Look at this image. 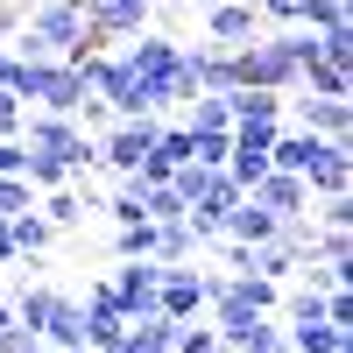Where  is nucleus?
<instances>
[{
	"mask_svg": "<svg viewBox=\"0 0 353 353\" xmlns=\"http://www.w3.org/2000/svg\"><path fill=\"white\" fill-rule=\"evenodd\" d=\"M318 261H339V269H353V226H311V248Z\"/></svg>",
	"mask_w": 353,
	"mask_h": 353,
	"instance_id": "nucleus-22",
	"label": "nucleus"
},
{
	"mask_svg": "<svg viewBox=\"0 0 353 353\" xmlns=\"http://www.w3.org/2000/svg\"><path fill=\"white\" fill-rule=\"evenodd\" d=\"M184 128H233L226 92H191V99H184Z\"/></svg>",
	"mask_w": 353,
	"mask_h": 353,
	"instance_id": "nucleus-23",
	"label": "nucleus"
},
{
	"mask_svg": "<svg viewBox=\"0 0 353 353\" xmlns=\"http://www.w3.org/2000/svg\"><path fill=\"white\" fill-rule=\"evenodd\" d=\"M346 0H297V28H339Z\"/></svg>",
	"mask_w": 353,
	"mask_h": 353,
	"instance_id": "nucleus-26",
	"label": "nucleus"
},
{
	"mask_svg": "<svg viewBox=\"0 0 353 353\" xmlns=\"http://www.w3.org/2000/svg\"><path fill=\"white\" fill-rule=\"evenodd\" d=\"M8 261H21V248H14V226L0 219V269H8Z\"/></svg>",
	"mask_w": 353,
	"mask_h": 353,
	"instance_id": "nucleus-34",
	"label": "nucleus"
},
{
	"mask_svg": "<svg viewBox=\"0 0 353 353\" xmlns=\"http://www.w3.org/2000/svg\"><path fill=\"white\" fill-rule=\"evenodd\" d=\"M283 339H290V353H346V346H353V332H339L332 318H304V325H283Z\"/></svg>",
	"mask_w": 353,
	"mask_h": 353,
	"instance_id": "nucleus-19",
	"label": "nucleus"
},
{
	"mask_svg": "<svg viewBox=\"0 0 353 353\" xmlns=\"http://www.w3.org/2000/svg\"><path fill=\"white\" fill-rule=\"evenodd\" d=\"M205 290H212V276H205L198 261H163L156 311H163V318H198V311H205Z\"/></svg>",
	"mask_w": 353,
	"mask_h": 353,
	"instance_id": "nucleus-6",
	"label": "nucleus"
},
{
	"mask_svg": "<svg viewBox=\"0 0 353 353\" xmlns=\"http://www.w3.org/2000/svg\"><path fill=\"white\" fill-rule=\"evenodd\" d=\"M28 8H36V0H28Z\"/></svg>",
	"mask_w": 353,
	"mask_h": 353,
	"instance_id": "nucleus-37",
	"label": "nucleus"
},
{
	"mask_svg": "<svg viewBox=\"0 0 353 353\" xmlns=\"http://www.w3.org/2000/svg\"><path fill=\"white\" fill-rule=\"evenodd\" d=\"M106 50L92 28H85V8L78 0H36L21 21V36H14V57H64V64H78V57H92Z\"/></svg>",
	"mask_w": 353,
	"mask_h": 353,
	"instance_id": "nucleus-1",
	"label": "nucleus"
},
{
	"mask_svg": "<svg viewBox=\"0 0 353 353\" xmlns=\"http://www.w3.org/2000/svg\"><path fill=\"white\" fill-rule=\"evenodd\" d=\"M261 353H290V339H276V346H261Z\"/></svg>",
	"mask_w": 353,
	"mask_h": 353,
	"instance_id": "nucleus-35",
	"label": "nucleus"
},
{
	"mask_svg": "<svg viewBox=\"0 0 353 353\" xmlns=\"http://www.w3.org/2000/svg\"><path fill=\"white\" fill-rule=\"evenodd\" d=\"M21 113H28V99L14 85H0V134H21Z\"/></svg>",
	"mask_w": 353,
	"mask_h": 353,
	"instance_id": "nucleus-30",
	"label": "nucleus"
},
{
	"mask_svg": "<svg viewBox=\"0 0 353 353\" xmlns=\"http://www.w3.org/2000/svg\"><path fill=\"white\" fill-rule=\"evenodd\" d=\"M106 283H113V304H121V318H128V325H134V318H156L163 254H134V261H121V269H113Z\"/></svg>",
	"mask_w": 353,
	"mask_h": 353,
	"instance_id": "nucleus-5",
	"label": "nucleus"
},
{
	"mask_svg": "<svg viewBox=\"0 0 353 353\" xmlns=\"http://www.w3.org/2000/svg\"><path fill=\"white\" fill-rule=\"evenodd\" d=\"M8 304H14V318H21V325L43 339V325L57 318V304H64V290H50V283H28L21 297H8Z\"/></svg>",
	"mask_w": 353,
	"mask_h": 353,
	"instance_id": "nucleus-20",
	"label": "nucleus"
},
{
	"mask_svg": "<svg viewBox=\"0 0 353 353\" xmlns=\"http://www.w3.org/2000/svg\"><path fill=\"white\" fill-rule=\"evenodd\" d=\"M297 92H318V99H353V64H332V57H304V64H297Z\"/></svg>",
	"mask_w": 353,
	"mask_h": 353,
	"instance_id": "nucleus-16",
	"label": "nucleus"
},
{
	"mask_svg": "<svg viewBox=\"0 0 353 353\" xmlns=\"http://www.w3.org/2000/svg\"><path fill=\"white\" fill-rule=\"evenodd\" d=\"M113 248H121V261L156 254V219H128V226H113Z\"/></svg>",
	"mask_w": 353,
	"mask_h": 353,
	"instance_id": "nucleus-25",
	"label": "nucleus"
},
{
	"mask_svg": "<svg viewBox=\"0 0 353 353\" xmlns=\"http://www.w3.org/2000/svg\"><path fill=\"white\" fill-rule=\"evenodd\" d=\"M156 0H85V28H92L99 43H128L134 28H149Z\"/></svg>",
	"mask_w": 353,
	"mask_h": 353,
	"instance_id": "nucleus-8",
	"label": "nucleus"
},
{
	"mask_svg": "<svg viewBox=\"0 0 353 353\" xmlns=\"http://www.w3.org/2000/svg\"><path fill=\"white\" fill-rule=\"evenodd\" d=\"M121 332H128V318L113 304V283H92L85 290V346H113Z\"/></svg>",
	"mask_w": 353,
	"mask_h": 353,
	"instance_id": "nucleus-13",
	"label": "nucleus"
},
{
	"mask_svg": "<svg viewBox=\"0 0 353 353\" xmlns=\"http://www.w3.org/2000/svg\"><path fill=\"white\" fill-rule=\"evenodd\" d=\"M28 149H21V134H0V176H21Z\"/></svg>",
	"mask_w": 353,
	"mask_h": 353,
	"instance_id": "nucleus-32",
	"label": "nucleus"
},
{
	"mask_svg": "<svg viewBox=\"0 0 353 353\" xmlns=\"http://www.w3.org/2000/svg\"><path fill=\"white\" fill-rule=\"evenodd\" d=\"M28 205H36V184H28V176H0V219L28 212Z\"/></svg>",
	"mask_w": 353,
	"mask_h": 353,
	"instance_id": "nucleus-28",
	"label": "nucleus"
},
{
	"mask_svg": "<svg viewBox=\"0 0 353 353\" xmlns=\"http://www.w3.org/2000/svg\"><path fill=\"white\" fill-rule=\"evenodd\" d=\"M156 128H163V113H134V121L99 128V134H92V141H99V170H113V176L141 170V156L156 149Z\"/></svg>",
	"mask_w": 353,
	"mask_h": 353,
	"instance_id": "nucleus-4",
	"label": "nucleus"
},
{
	"mask_svg": "<svg viewBox=\"0 0 353 353\" xmlns=\"http://www.w3.org/2000/svg\"><path fill=\"white\" fill-rule=\"evenodd\" d=\"M43 346H85V304H78V297L57 304V318L43 325Z\"/></svg>",
	"mask_w": 353,
	"mask_h": 353,
	"instance_id": "nucleus-21",
	"label": "nucleus"
},
{
	"mask_svg": "<svg viewBox=\"0 0 353 353\" xmlns=\"http://www.w3.org/2000/svg\"><path fill=\"white\" fill-rule=\"evenodd\" d=\"M212 332L226 339V353H261L283 339V318L276 311H241V318H212Z\"/></svg>",
	"mask_w": 353,
	"mask_h": 353,
	"instance_id": "nucleus-10",
	"label": "nucleus"
},
{
	"mask_svg": "<svg viewBox=\"0 0 353 353\" xmlns=\"http://www.w3.org/2000/svg\"><path fill=\"white\" fill-rule=\"evenodd\" d=\"M0 353H43V339L21 325V318H8V325H0Z\"/></svg>",
	"mask_w": 353,
	"mask_h": 353,
	"instance_id": "nucleus-29",
	"label": "nucleus"
},
{
	"mask_svg": "<svg viewBox=\"0 0 353 353\" xmlns=\"http://www.w3.org/2000/svg\"><path fill=\"white\" fill-rule=\"evenodd\" d=\"M318 156H325V134H311V128H276L269 141V170H290V176H304Z\"/></svg>",
	"mask_w": 353,
	"mask_h": 353,
	"instance_id": "nucleus-12",
	"label": "nucleus"
},
{
	"mask_svg": "<svg viewBox=\"0 0 353 353\" xmlns=\"http://www.w3.org/2000/svg\"><path fill=\"white\" fill-rule=\"evenodd\" d=\"M346 184H353V149H346V141H325V156L304 170V191H311V198H332V191H346Z\"/></svg>",
	"mask_w": 353,
	"mask_h": 353,
	"instance_id": "nucleus-17",
	"label": "nucleus"
},
{
	"mask_svg": "<svg viewBox=\"0 0 353 353\" xmlns=\"http://www.w3.org/2000/svg\"><path fill=\"white\" fill-rule=\"evenodd\" d=\"M261 21H297V0H254Z\"/></svg>",
	"mask_w": 353,
	"mask_h": 353,
	"instance_id": "nucleus-33",
	"label": "nucleus"
},
{
	"mask_svg": "<svg viewBox=\"0 0 353 353\" xmlns=\"http://www.w3.org/2000/svg\"><path fill=\"white\" fill-rule=\"evenodd\" d=\"M0 297H8V283H0Z\"/></svg>",
	"mask_w": 353,
	"mask_h": 353,
	"instance_id": "nucleus-36",
	"label": "nucleus"
},
{
	"mask_svg": "<svg viewBox=\"0 0 353 353\" xmlns=\"http://www.w3.org/2000/svg\"><path fill=\"white\" fill-rule=\"evenodd\" d=\"M283 113H297V128L325 134V141H346V134H353V99H318V92H297V85H290V92H283Z\"/></svg>",
	"mask_w": 353,
	"mask_h": 353,
	"instance_id": "nucleus-7",
	"label": "nucleus"
},
{
	"mask_svg": "<svg viewBox=\"0 0 353 353\" xmlns=\"http://www.w3.org/2000/svg\"><path fill=\"white\" fill-rule=\"evenodd\" d=\"M21 149H36V156H57L71 176H85V170L99 163V141L85 134V128L71 121V113H43V106H36V113H21Z\"/></svg>",
	"mask_w": 353,
	"mask_h": 353,
	"instance_id": "nucleus-3",
	"label": "nucleus"
},
{
	"mask_svg": "<svg viewBox=\"0 0 353 353\" xmlns=\"http://www.w3.org/2000/svg\"><path fill=\"white\" fill-rule=\"evenodd\" d=\"M176 353H226V339L212 325H198V318H184V325H176Z\"/></svg>",
	"mask_w": 353,
	"mask_h": 353,
	"instance_id": "nucleus-27",
	"label": "nucleus"
},
{
	"mask_svg": "<svg viewBox=\"0 0 353 353\" xmlns=\"http://www.w3.org/2000/svg\"><path fill=\"white\" fill-rule=\"evenodd\" d=\"M36 212H43L57 233H71V226H85V219L99 212V198H85L78 184H57V191H36Z\"/></svg>",
	"mask_w": 353,
	"mask_h": 353,
	"instance_id": "nucleus-14",
	"label": "nucleus"
},
{
	"mask_svg": "<svg viewBox=\"0 0 353 353\" xmlns=\"http://www.w3.org/2000/svg\"><path fill=\"white\" fill-rule=\"evenodd\" d=\"M226 106H233V128H276L283 121V92H269V85H233Z\"/></svg>",
	"mask_w": 353,
	"mask_h": 353,
	"instance_id": "nucleus-15",
	"label": "nucleus"
},
{
	"mask_svg": "<svg viewBox=\"0 0 353 353\" xmlns=\"http://www.w3.org/2000/svg\"><path fill=\"white\" fill-rule=\"evenodd\" d=\"M276 226H283V219H276V212H261V205L241 191V198L226 205V226H219V233H226V241H248V248H254V241H276Z\"/></svg>",
	"mask_w": 353,
	"mask_h": 353,
	"instance_id": "nucleus-18",
	"label": "nucleus"
},
{
	"mask_svg": "<svg viewBox=\"0 0 353 353\" xmlns=\"http://www.w3.org/2000/svg\"><path fill=\"white\" fill-rule=\"evenodd\" d=\"M21 21H28V0H0V43H14Z\"/></svg>",
	"mask_w": 353,
	"mask_h": 353,
	"instance_id": "nucleus-31",
	"label": "nucleus"
},
{
	"mask_svg": "<svg viewBox=\"0 0 353 353\" xmlns=\"http://www.w3.org/2000/svg\"><path fill=\"white\" fill-rule=\"evenodd\" d=\"M8 226H14V248H21V254H43V248L57 241V226H50V219L36 212V205H28V212H14Z\"/></svg>",
	"mask_w": 353,
	"mask_h": 353,
	"instance_id": "nucleus-24",
	"label": "nucleus"
},
{
	"mask_svg": "<svg viewBox=\"0 0 353 353\" xmlns=\"http://www.w3.org/2000/svg\"><path fill=\"white\" fill-rule=\"evenodd\" d=\"M248 198L261 212H276V219H311V191H304V176H290V170H269Z\"/></svg>",
	"mask_w": 353,
	"mask_h": 353,
	"instance_id": "nucleus-11",
	"label": "nucleus"
},
{
	"mask_svg": "<svg viewBox=\"0 0 353 353\" xmlns=\"http://www.w3.org/2000/svg\"><path fill=\"white\" fill-rule=\"evenodd\" d=\"M254 36H261V8H254V0H212V8H205V43L241 50Z\"/></svg>",
	"mask_w": 353,
	"mask_h": 353,
	"instance_id": "nucleus-9",
	"label": "nucleus"
},
{
	"mask_svg": "<svg viewBox=\"0 0 353 353\" xmlns=\"http://www.w3.org/2000/svg\"><path fill=\"white\" fill-rule=\"evenodd\" d=\"M121 64L141 78V92H149V106H156V113H170V106H184V99H191V78H184V43L156 36V28H134V36H128V50H121Z\"/></svg>",
	"mask_w": 353,
	"mask_h": 353,
	"instance_id": "nucleus-2",
	"label": "nucleus"
}]
</instances>
